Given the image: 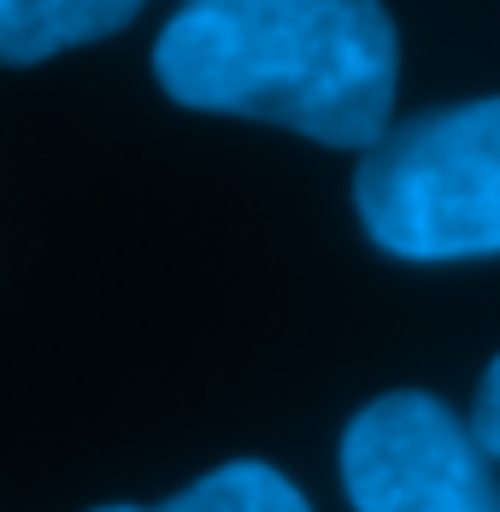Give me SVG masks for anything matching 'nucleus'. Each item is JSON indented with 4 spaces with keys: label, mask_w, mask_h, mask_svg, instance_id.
Masks as SVG:
<instances>
[{
    "label": "nucleus",
    "mask_w": 500,
    "mask_h": 512,
    "mask_svg": "<svg viewBox=\"0 0 500 512\" xmlns=\"http://www.w3.org/2000/svg\"><path fill=\"white\" fill-rule=\"evenodd\" d=\"M395 71V18L377 0H195L153 42V77L177 106L359 154L389 136Z\"/></svg>",
    "instance_id": "nucleus-1"
},
{
    "label": "nucleus",
    "mask_w": 500,
    "mask_h": 512,
    "mask_svg": "<svg viewBox=\"0 0 500 512\" xmlns=\"http://www.w3.org/2000/svg\"><path fill=\"white\" fill-rule=\"evenodd\" d=\"M353 206L365 236L395 259L500 254V95L418 112L359 159Z\"/></svg>",
    "instance_id": "nucleus-2"
},
{
    "label": "nucleus",
    "mask_w": 500,
    "mask_h": 512,
    "mask_svg": "<svg viewBox=\"0 0 500 512\" xmlns=\"http://www.w3.org/2000/svg\"><path fill=\"white\" fill-rule=\"evenodd\" d=\"M342 489L359 512H500V483L465 418L424 389L377 395L348 418Z\"/></svg>",
    "instance_id": "nucleus-3"
},
{
    "label": "nucleus",
    "mask_w": 500,
    "mask_h": 512,
    "mask_svg": "<svg viewBox=\"0 0 500 512\" xmlns=\"http://www.w3.org/2000/svg\"><path fill=\"white\" fill-rule=\"evenodd\" d=\"M95 512H312L306 495L265 460H224L159 507H95Z\"/></svg>",
    "instance_id": "nucleus-5"
},
{
    "label": "nucleus",
    "mask_w": 500,
    "mask_h": 512,
    "mask_svg": "<svg viewBox=\"0 0 500 512\" xmlns=\"http://www.w3.org/2000/svg\"><path fill=\"white\" fill-rule=\"evenodd\" d=\"M465 430H471V442H477L483 460H500V354L483 371V383H477V401H471V424Z\"/></svg>",
    "instance_id": "nucleus-6"
},
{
    "label": "nucleus",
    "mask_w": 500,
    "mask_h": 512,
    "mask_svg": "<svg viewBox=\"0 0 500 512\" xmlns=\"http://www.w3.org/2000/svg\"><path fill=\"white\" fill-rule=\"evenodd\" d=\"M136 18L130 0H0V65H42Z\"/></svg>",
    "instance_id": "nucleus-4"
}]
</instances>
